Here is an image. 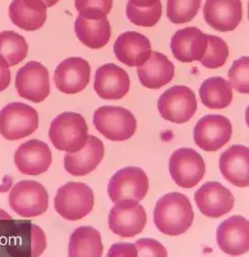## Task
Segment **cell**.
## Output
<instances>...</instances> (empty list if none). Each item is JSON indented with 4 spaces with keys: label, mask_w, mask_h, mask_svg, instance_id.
<instances>
[{
    "label": "cell",
    "mask_w": 249,
    "mask_h": 257,
    "mask_svg": "<svg viewBox=\"0 0 249 257\" xmlns=\"http://www.w3.org/2000/svg\"><path fill=\"white\" fill-rule=\"evenodd\" d=\"M107 191L114 204L125 200L140 202L149 191V178L138 167L123 168L111 177Z\"/></svg>",
    "instance_id": "obj_7"
},
{
    "label": "cell",
    "mask_w": 249,
    "mask_h": 257,
    "mask_svg": "<svg viewBox=\"0 0 249 257\" xmlns=\"http://www.w3.org/2000/svg\"><path fill=\"white\" fill-rule=\"evenodd\" d=\"M16 90L20 97L40 103L51 93L50 74L43 64L30 61L21 67L16 74Z\"/></svg>",
    "instance_id": "obj_9"
},
{
    "label": "cell",
    "mask_w": 249,
    "mask_h": 257,
    "mask_svg": "<svg viewBox=\"0 0 249 257\" xmlns=\"http://www.w3.org/2000/svg\"><path fill=\"white\" fill-rule=\"evenodd\" d=\"M47 10L43 0H13L9 14L17 27L25 31H36L46 23Z\"/></svg>",
    "instance_id": "obj_23"
},
{
    "label": "cell",
    "mask_w": 249,
    "mask_h": 257,
    "mask_svg": "<svg viewBox=\"0 0 249 257\" xmlns=\"http://www.w3.org/2000/svg\"><path fill=\"white\" fill-rule=\"evenodd\" d=\"M28 54V44L21 34L14 31L0 32V56H3L11 67L17 66Z\"/></svg>",
    "instance_id": "obj_28"
},
{
    "label": "cell",
    "mask_w": 249,
    "mask_h": 257,
    "mask_svg": "<svg viewBox=\"0 0 249 257\" xmlns=\"http://www.w3.org/2000/svg\"><path fill=\"white\" fill-rule=\"evenodd\" d=\"M219 170L222 177L237 187L249 186V148L233 145L219 158Z\"/></svg>",
    "instance_id": "obj_21"
},
{
    "label": "cell",
    "mask_w": 249,
    "mask_h": 257,
    "mask_svg": "<svg viewBox=\"0 0 249 257\" xmlns=\"http://www.w3.org/2000/svg\"><path fill=\"white\" fill-rule=\"evenodd\" d=\"M202 0H167V17L173 24L189 23L197 16Z\"/></svg>",
    "instance_id": "obj_30"
},
{
    "label": "cell",
    "mask_w": 249,
    "mask_h": 257,
    "mask_svg": "<svg viewBox=\"0 0 249 257\" xmlns=\"http://www.w3.org/2000/svg\"><path fill=\"white\" fill-rule=\"evenodd\" d=\"M137 74L144 88L158 90L173 79L174 65L165 55L153 51L150 59L137 67Z\"/></svg>",
    "instance_id": "obj_24"
},
{
    "label": "cell",
    "mask_w": 249,
    "mask_h": 257,
    "mask_svg": "<svg viewBox=\"0 0 249 257\" xmlns=\"http://www.w3.org/2000/svg\"><path fill=\"white\" fill-rule=\"evenodd\" d=\"M199 93L203 105L210 109L225 108L233 100L231 83L220 76L205 79L201 84Z\"/></svg>",
    "instance_id": "obj_26"
},
{
    "label": "cell",
    "mask_w": 249,
    "mask_h": 257,
    "mask_svg": "<svg viewBox=\"0 0 249 257\" xmlns=\"http://www.w3.org/2000/svg\"><path fill=\"white\" fill-rule=\"evenodd\" d=\"M203 15L206 23L219 32L234 31L242 20L241 0H206Z\"/></svg>",
    "instance_id": "obj_17"
},
{
    "label": "cell",
    "mask_w": 249,
    "mask_h": 257,
    "mask_svg": "<svg viewBox=\"0 0 249 257\" xmlns=\"http://www.w3.org/2000/svg\"><path fill=\"white\" fill-rule=\"evenodd\" d=\"M216 242L222 252L239 256L249 251V220L234 215L222 221L216 230Z\"/></svg>",
    "instance_id": "obj_15"
},
{
    "label": "cell",
    "mask_w": 249,
    "mask_h": 257,
    "mask_svg": "<svg viewBox=\"0 0 249 257\" xmlns=\"http://www.w3.org/2000/svg\"><path fill=\"white\" fill-rule=\"evenodd\" d=\"M74 31L81 44L93 50L105 47L111 36V27L106 17L93 18L78 15Z\"/></svg>",
    "instance_id": "obj_25"
},
{
    "label": "cell",
    "mask_w": 249,
    "mask_h": 257,
    "mask_svg": "<svg viewBox=\"0 0 249 257\" xmlns=\"http://www.w3.org/2000/svg\"><path fill=\"white\" fill-rule=\"evenodd\" d=\"M90 64L79 57H72L62 61L54 74L56 88L60 92L68 95L84 91L90 82Z\"/></svg>",
    "instance_id": "obj_13"
},
{
    "label": "cell",
    "mask_w": 249,
    "mask_h": 257,
    "mask_svg": "<svg viewBox=\"0 0 249 257\" xmlns=\"http://www.w3.org/2000/svg\"><path fill=\"white\" fill-rule=\"evenodd\" d=\"M74 5L81 16L102 18L110 13L113 0H74Z\"/></svg>",
    "instance_id": "obj_33"
},
{
    "label": "cell",
    "mask_w": 249,
    "mask_h": 257,
    "mask_svg": "<svg viewBox=\"0 0 249 257\" xmlns=\"http://www.w3.org/2000/svg\"><path fill=\"white\" fill-rule=\"evenodd\" d=\"M88 137V124L79 113L63 112L51 122L49 138L58 151L77 153L85 147Z\"/></svg>",
    "instance_id": "obj_2"
},
{
    "label": "cell",
    "mask_w": 249,
    "mask_h": 257,
    "mask_svg": "<svg viewBox=\"0 0 249 257\" xmlns=\"http://www.w3.org/2000/svg\"><path fill=\"white\" fill-rule=\"evenodd\" d=\"M161 116L173 123L189 121L197 111L195 93L185 85H175L164 92L158 101Z\"/></svg>",
    "instance_id": "obj_8"
},
{
    "label": "cell",
    "mask_w": 249,
    "mask_h": 257,
    "mask_svg": "<svg viewBox=\"0 0 249 257\" xmlns=\"http://www.w3.org/2000/svg\"><path fill=\"white\" fill-rule=\"evenodd\" d=\"M103 253V244L100 232L92 226L77 227L70 235L68 254L70 257L95 256Z\"/></svg>",
    "instance_id": "obj_27"
},
{
    "label": "cell",
    "mask_w": 249,
    "mask_h": 257,
    "mask_svg": "<svg viewBox=\"0 0 249 257\" xmlns=\"http://www.w3.org/2000/svg\"><path fill=\"white\" fill-rule=\"evenodd\" d=\"M169 171L178 186L190 189L202 180L206 167L203 158L193 148H179L170 157Z\"/></svg>",
    "instance_id": "obj_11"
},
{
    "label": "cell",
    "mask_w": 249,
    "mask_h": 257,
    "mask_svg": "<svg viewBox=\"0 0 249 257\" xmlns=\"http://www.w3.org/2000/svg\"><path fill=\"white\" fill-rule=\"evenodd\" d=\"M158 2L159 0H129V4L137 8H150Z\"/></svg>",
    "instance_id": "obj_38"
},
{
    "label": "cell",
    "mask_w": 249,
    "mask_h": 257,
    "mask_svg": "<svg viewBox=\"0 0 249 257\" xmlns=\"http://www.w3.org/2000/svg\"><path fill=\"white\" fill-rule=\"evenodd\" d=\"M94 89L103 100H119L130 90L129 75L115 64H105L96 71Z\"/></svg>",
    "instance_id": "obj_18"
},
{
    "label": "cell",
    "mask_w": 249,
    "mask_h": 257,
    "mask_svg": "<svg viewBox=\"0 0 249 257\" xmlns=\"http://www.w3.org/2000/svg\"><path fill=\"white\" fill-rule=\"evenodd\" d=\"M173 56L182 63L200 61L206 52L207 34L197 27L178 30L171 38Z\"/></svg>",
    "instance_id": "obj_22"
},
{
    "label": "cell",
    "mask_w": 249,
    "mask_h": 257,
    "mask_svg": "<svg viewBox=\"0 0 249 257\" xmlns=\"http://www.w3.org/2000/svg\"><path fill=\"white\" fill-rule=\"evenodd\" d=\"M138 256H168V251L158 241L154 239H141L135 243Z\"/></svg>",
    "instance_id": "obj_34"
},
{
    "label": "cell",
    "mask_w": 249,
    "mask_h": 257,
    "mask_svg": "<svg viewBox=\"0 0 249 257\" xmlns=\"http://www.w3.org/2000/svg\"><path fill=\"white\" fill-rule=\"evenodd\" d=\"M116 59L129 67H139L152 55L150 39L136 31H127L120 34L113 46Z\"/></svg>",
    "instance_id": "obj_19"
},
{
    "label": "cell",
    "mask_w": 249,
    "mask_h": 257,
    "mask_svg": "<svg viewBox=\"0 0 249 257\" xmlns=\"http://www.w3.org/2000/svg\"><path fill=\"white\" fill-rule=\"evenodd\" d=\"M232 88L242 94H249V57H242L234 61L227 72Z\"/></svg>",
    "instance_id": "obj_32"
},
{
    "label": "cell",
    "mask_w": 249,
    "mask_h": 257,
    "mask_svg": "<svg viewBox=\"0 0 249 257\" xmlns=\"http://www.w3.org/2000/svg\"><path fill=\"white\" fill-rule=\"evenodd\" d=\"M38 112L22 102H13L0 110V134L14 141L32 135L38 127Z\"/></svg>",
    "instance_id": "obj_5"
},
{
    "label": "cell",
    "mask_w": 249,
    "mask_h": 257,
    "mask_svg": "<svg viewBox=\"0 0 249 257\" xmlns=\"http://www.w3.org/2000/svg\"><path fill=\"white\" fill-rule=\"evenodd\" d=\"M9 203L18 215L30 218L44 214L49 208L46 187L34 180L19 181L11 189Z\"/></svg>",
    "instance_id": "obj_6"
},
{
    "label": "cell",
    "mask_w": 249,
    "mask_h": 257,
    "mask_svg": "<svg viewBox=\"0 0 249 257\" xmlns=\"http://www.w3.org/2000/svg\"><path fill=\"white\" fill-rule=\"evenodd\" d=\"M229 58V46L226 42L214 35L207 34V48L204 57L199 61L202 65L209 69L223 66Z\"/></svg>",
    "instance_id": "obj_29"
},
{
    "label": "cell",
    "mask_w": 249,
    "mask_h": 257,
    "mask_svg": "<svg viewBox=\"0 0 249 257\" xmlns=\"http://www.w3.org/2000/svg\"><path fill=\"white\" fill-rule=\"evenodd\" d=\"M14 161L21 173L33 176L43 174L52 165L51 148L40 140H29L19 146Z\"/></svg>",
    "instance_id": "obj_16"
},
{
    "label": "cell",
    "mask_w": 249,
    "mask_h": 257,
    "mask_svg": "<svg viewBox=\"0 0 249 257\" xmlns=\"http://www.w3.org/2000/svg\"><path fill=\"white\" fill-rule=\"evenodd\" d=\"M126 14L130 22L136 26L154 27L162 17L161 0L150 8H137L128 3Z\"/></svg>",
    "instance_id": "obj_31"
},
{
    "label": "cell",
    "mask_w": 249,
    "mask_h": 257,
    "mask_svg": "<svg viewBox=\"0 0 249 257\" xmlns=\"http://www.w3.org/2000/svg\"><path fill=\"white\" fill-rule=\"evenodd\" d=\"M148 215L137 201L125 200L116 203L108 216L109 229L121 238H133L145 227Z\"/></svg>",
    "instance_id": "obj_10"
},
{
    "label": "cell",
    "mask_w": 249,
    "mask_h": 257,
    "mask_svg": "<svg viewBox=\"0 0 249 257\" xmlns=\"http://www.w3.org/2000/svg\"><path fill=\"white\" fill-rule=\"evenodd\" d=\"M32 256H39L47 247L46 233L37 225H32Z\"/></svg>",
    "instance_id": "obj_35"
},
{
    "label": "cell",
    "mask_w": 249,
    "mask_h": 257,
    "mask_svg": "<svg viewBox=\"0 0 249 257\" xmlns=\"http://www.w3.org/2000/svg\"><path fill=\"white\" fill-rule=\"evenodd\" d=\"M194 211L189 198L180 192L164 195L157 202L154 222L164 234L179 235L192 226Z\"/></svg>",
    "instance_id": "obj_1"
},
{
    "label": "cell",
    "mask_w": 249,
    "mask_h": 257,
    "mask_svg": "<svg viewBox=\"0 0 249 257\" xmlns=\"http://www.w3.org/2000/svg\"><path fill=\"white\" fill-rule=\"evenodd\" d=\"M245 121H246L247 126L249 128V105H248V107L246 108V111H245Z\"/></svg>",
    "instance_id": "obj_40"
},
{
    "label": "cell",
    "mask_w": 249,
    "mask_h": 257,
    "mask_svg": "<svg viewBox=\"0 0 249 257\" xmlns=\"http://www.w3.org/2000/svg\"><path fill=\"white\" fill-rule=\"evenodd\" d=\"M54 206L57 213L64 219L80 220L93 210L94 192L85 183L68 182L58 189Z\"/></svg>",
    "instance_id": "obj_3"
},
{
    "label": "cell",
    "mask_w": 249,
    "mask_h": 257,
    "mask_svg": "<svg viewBox=\"0 0 249 257\" xmlns=\"http://www.w3.org/2000/svg\"><path fill=\"white\" fill-rule=\"evenodd\" d=\"M107 256L114 257V256H138V251L135 244L130 243H118L111 246L108 251Z\"/></svg>",
    "instance_id": "obj_36"
},
{
    "label": "cell",
    "mask_w": 249,
    "mask_h": 257,
    "mask_svg": "<svg viewBox=\"0 0 249 257\" xmlns=\"http://www.w3.org/2000/svg\"><path fill=\"white\" fill-rule=\"evenodd\" d=\"M96 130L111 141L130 139L136 132L137 120L132 112L123 107L102 106L94 112Z\"/></svg>",
    "instance_id": "obj_4"
},
{
    "label": "cell",
    "mask_w": 249,
    "mask_h": 257,
    "mask_svg": "<svg viewBox=\"0 0 249 257\" xmlns=\"http://www.w3.org/2000/svg\"><path fill=\"white\" fill-rule=\"evenodd\" d=\"M43 2L46 4V6L48 8H52V7L56 6L60 2V0H43Z\"/></svg>",
    "instance_id": "obj_39"
},
{
    "label": "cell",
    "mask_w": 249,
    "mask_h": 257,
    "mask_svg": "<svg viewBox=\"0 0 249 257\" xmlns=\"http://www.w3.org/2000/svg\"><path fill=\"white\" fill-rule=\"evenodd\" d=\"M233 127L231 121L219 114L200 118L194 128V140L205 152H216L230 141Z\"/></svg>",
    "instance_id": "obj_12"
},
{
    "label": "cell",
    "mask_w": 249,
    "mask_h": 257,
    "mask_svg": "<svg viewBox=\"0 0 249 257\" xmlns=\"http://www.w3.org/2000/svg\"><path fill=\"white\" fill-rule=\"evenodd\" d=\"M248 20H249V4H248Z\"/></svg>",
    "instance_id": "obj_41"
},
{
    "label": "cell",
    "mask_w": 249,
    "mask_h": 257,
    "mask_svg": "<svg viewBox=\"0 0 249 257\" xmlns=\"http://www.w3.org/2000/svg\"><path fill=\"white\" fill-rule=\"evenodd\" d=\"M105 148L102 140L89 135L85 147L77 153H67L64 168L72 176L79 177L90 174L104 158Z\"/></svg>",
    "instance_id": "obj_20"
},
{
    "label": "cell",
    "mask_w": 249,
    "mask_h": 257,
    "mask_svg": "<svg viewBox=\"0 0 249 257\" xmlns=\"http://www.w3.org/2000/svg\"><path fill=\"white\" fill-rule=\"evenodd\" d=\"M195 202L205 216L219 218L233 209L235 198L221 183L206 182L195 192Z\"/></svg>",
    "instance_id": "obj_14"
},
{
    "label": "cell",
    "mask_w": 249,
    "mask_h": 257,
    "mask_svg": "<svg viewBox=\"0 0 249 257\" xmlns=\"http://www.w3.org/2000/svg\"><path fill=\"white\" fill-rule=\"evenodd\" d=\"M10 67L8 61L3 56H0V92L6 91L10 87L12 79Z\"/></svg>",
    "instance_id": "obj_37"
}]
</instances>
